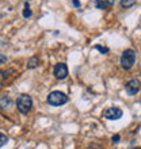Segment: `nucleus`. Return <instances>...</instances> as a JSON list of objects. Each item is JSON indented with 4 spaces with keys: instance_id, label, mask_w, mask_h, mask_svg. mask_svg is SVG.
Masks as SVG:
<instances>
[{
    "instance_id": "11",
    "label": "nucleus",
    "mask_w": 141,
    "mask_h": 149,
    "mask_svg": "<svg viewBox=\"0 0 141 149\" xmlns=\"http://www.w3.org/2000/svg\"><path fill=\"white\" fill-rule=\"evenodd\" d=\"M23 16H24V18H30V16H31V10H30V6H29V3L24 4Z\"/></svg>"
},
{
    "instance_id": "3",
    "label": "nucleus",
    "mask_w": 141,
    "mask_h": 149,
    "mask_svg": "<svg viewBox=\"0 0 141 149\" xmlns=\"http://www.w3.org/2000/svg\"><path fill=\"white\" fill-rule=\"evenodd\" d=\"M67 102L68 96L64 92H60V91H53L47 96V103L52 106H61V104H65Z\"/></svg>"
},
{
    "instance_id": "9",
    "label": "nucleus",
    "mask_w": 141,
    "mask_h": 149,
    "mask_svg": "<svg viewBox=\"0 0 141 149\" xmlns=\"http://www.w3.org/2000/svg\"><path fill=\"white\" fill-rule=\"evenodd\" d=\"M134 4H136V0H121V7L122 8L133 7Z\"/></svg>"
},
{
    "instance_id": "2",
    "label": "nucleus",
    "mask_w": 141,
    "mask_h": 149,
    "mask_svg": "<svg viewBox=\"0 0 141 149\" xmlns=\"http://www.w3.org/2000/svg\"><path fill=\"white\" fill-rule=\"evenodd\" d=\"M136 63V52L132 49H126L121 56V67L124 69H130Z\"/></svg>"
},
{
    "instance_id": "10",
    "label": "nucleus",
    "mask_w": 141,
    "mask_h": 149,
    "mask_svg": "<svg viewBox=\"0 0 141 149\" xmlns=\"http://www.w3.org/2000/svg\"><path fill=\"white\" fill-rule=\"evenodd\" d=\"M37 65H38V58H37V57H31V58L29 60V63H27V68L33 69V68H35Z\"/></svg>"
},
{
    "instance_id": "15",
    "label": "nucleus",
    "mask_w": 141,
    "mask_h": 149,
    "mask_svg": "<svg viewBox=\"0 0 141 149\" xmlns=\"http://www.w3.org/2000/svg\"><path fill=\"white\" fill-rule=\"evenodd\" d=\"M111 140H113L114 144H118V142H119V140H121V137H119V134H115V136H113V138H111Z\"/></svg>"
},
{
    "instance_id": "1",
    "label": "nucleus",
    "mask_w": 141,
    "mask_h": 149,
    "mask_svg": "<svg viewBox=\"0 0 141 149\" xmlns=\"http://www.w3.org/2000/svg\"><path fill=\"white\" fill-rule=\"evenodd\" d=\"M16 107L19 113L22 114H29L30 110L33 109V99L26 94H22L19 98L16 99Z\"/></svg>"
},
{
    "instance_id": "13",
    "label": "nucleus",
    "mask_w": 141,
    "mask_h": 149,
    "mask_svg": "<svg viewBox=\"0 0 141 149\" xmlns=\"http://www.w3.org/2000/svg\"><path fill=\"white\" fill-rule=\"evenodd\" d=\"M0 104H1V107H8L10 104H11V100H10V98H7V96H3V99H1V102H0Z\"/></svg>"
},
{
    "instance_id": "16",
    "label": "nucleus",
    "mask_w": 141,
    "mask_h": 149,
    "mask_svg": "<svg viewBox=\"0 0 141 149\" xmlns=\"http://www.w3.org/2000/svg\"><path fill=\"white\" fill-rule=\"evenodd\" d=\"M6 61H7V57L4 54H0V64H4Z\"/></svg>"
},
{
    "instance_id": "4",
    "label": "nucleus",
    "mask_w": 141,
    "mask_h": 149,
    "mask_svg": "<svg viewBox=\"0 0 141 149\" xmlns=\"http://www.w3.org/2000/svg\"><path fill=\"white\" fill-rule=\"evenodd\" d=\"M122 110L121 109H118V107H109V109H106L103 111V117L106 119H110V121H115V119H119L122 117Z\"/></svg>"
},
{
    "instance_id": "7",
    "label": "nucleus",
    "mask_w": 141,
    "mask_h": 149,
    "mask_svg": "<svg viewBox=\"0 0 141 149\" xmlns=\"http://www.w3.org/2000/svg\"><path fill=\"white\" fill-rule=\"evenodd\" d=\"M11 74H12V71H10V69L8 71H1L0 69V84H3L6 80H8Z\"/></svg>"
},
{
    "instance_id": "17",
    "label": "nucleus",
    "mask_w": 141,
    "mask_h": 149,
    "mask_svg": "<svg viewBox=\"0 0 141 149\" xmlns=\"http://www.w3.org/2000/svg\"><path fill=\"white\" fill-rule=\"evenodd\" d=\"M73 6H75V7H79V6H80V3H79L77 0H73Z\"/></svg>"
},
{
    "instance_id": "12",
    "label": "nucleus",
    "mask_w": 141,
    "mask_h": 149,
    "mask_svg": "<svg viewBox=\"0 0 141 149\" xmlns=\"http://www.w3.org/2000/svg\"><path fill=\"white\" fill-rule=\"evenodd\" d=\"M7 142H8V137L6 136V134L0 133V148H1V146H4Z\"/></svg>"
},
{
    "instance_id": "8",
    "label": "nucleus",
    "mask_w": 141,
    "mask_h": 149,
    "mask_svg": "<svg viewBox=\"0 0 141 149\" xmlns=\"http://www.w3.org/2000/svg\"><path fill=\"white\" fill-rule=\"evenodd\" d=\"M111 4L107 1V0H95V7L96 8H101V10H103V8H107L110 7Z\"/></svg>"
},
{
    "instance_id": "18",
    "label": "nucleus",
    "mask_w": 141,
    "mask_h": 149,
    "mask_svg": "<svg viewBox=\"0 0 141 149\" xmlns=\"http://www.w3.org/2000/svg\"><path fill=\"white\" fill-rule=\"evenodd\" d=\"M140 149H141V148H140Z\"/></svg>"
},
{
    "instance_id": "5",
    "label": "nucleus",
    "mask_w": 141,
    "mask_h": 149,
    "mask_svg": "<svg viewBox=\"0 0 141 149\" xmlns=\"http://www.w3.org/2000/svg\"><path fill=\"white\" fill-rule=\"evenodd\" d=\"M53 72H54L56 79H59V80H64V79L68 76V67L64 63H59L54 67V71Z\"/></svg>"
},
{
    "instance_id": "6",
    "label": "nucleus",
    "mask_w": 141,
    "mask_h": 149,
    "mask_svg": "<svg viewBox=\"0 0 141 149\" xmlns=\"http://www.w3.org/2000/svg\"><path fill=\"white\" fill-rule=\"evenodd\" d=\"M126 92H128V95H136L140 91V81H138L137 79H132L128 84H126L125 87Z\"/></svg>"
},
{
    "instance_id": "14",
    "label": "nucleus",
    "mask_w": 141,
    "mask_h": 149,
    "mask_svg": "<svg viewBox=\"0 0 141 149\" xmlns=\"http://www.w3.org/2000/svg\"><path fill=\"white\" fill-rule=\"evenodd\" d=\"M94 49H96V50H99L101 53H109V47H105V46H101V45H95Z\"/></svg>"
}]
</instances>
